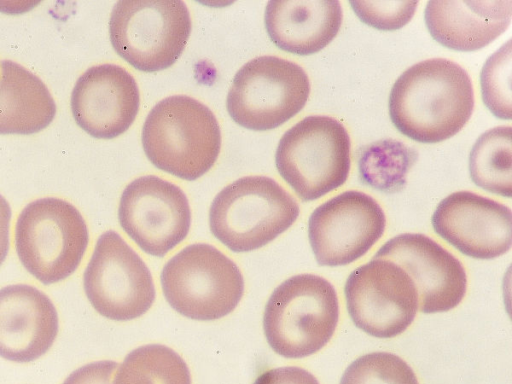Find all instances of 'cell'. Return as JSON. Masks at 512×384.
I'll return each mask as SVG.
<instances>
[{"label": "cell", "mask_w": 512, "mask_h": 384, "mask_svg": "<svg viewBox=\"0 0 512 384\" xmlns=\"http://www.w3.org/2000/svg\"><path fill=\"white\" fill-rule=\"evenodd\" d=\"M264 20L278 48L305 56L319 52L336 37L342 8L338 0H271Z\"/></svg>", "instance_id": "cell-19"}, {"label": "cell", "mask_w": 512, "mask_h": 384, "mask_svg": "<svg viewBox=\"0 0 512 384\" xmlns=\"http://www.w3.org/2000/svg\"><path fill=\"white\" fill-rule=\"evenodd\" d=\"M113 384H191L186 362L171 348L148 344L132 350L125 357Z\"/></svg>", "instance_id": "cell-23"}, {"label": "cell", "mask_w": 512, "mask_h": 384, "mask_svg": "<svg viewBox=\"0 0 512 384\" xmlns=\"http://www.w3.org/2000/svg\"><path fill=\"white\" fill-rule=\"evenodd\" d=\"M253 384H319V382L307 370L296 366H287L262 373Z\"/></svg>", "instance_id": "cell-28"}, {"label": "cell", "mask_w": 512, "mask_h": 384, "mask_svg": "<svg viewBox=\"0 0 512 384\" xmlns=\"http://www.w3.org/2000/svg\"><path fill=\"white\" fill-rule=\"evenodd\" d=\"M511 39L485 62L480 73L482 100L497 118L511 119Z\"/></svg>", "instance_id": "cell-25"}, {"label": "cell", "mask_w": 512, "mask_h": 384, "mask_svg": "<svg viewBox=\"0 0 512 384\" xmlns=\"http://www.w3.org/2000/svg\"><path fill=\"white\" fill-rule=\"evenodd\" d=\"M83 285L93 308L111 320L138 318L150 309L155 300L150 270L113 230L98 238L84 271Z\"/></svg>", "instance_id": "cell-10"}, {"label": "cell", "mask_w": 512, "mask_h": 384, "mask_svg": "<svg viewBox=\"0 0 512 384\" xmlns=\"http://www.w3.org/2000/svg\"><path fill=\"white\" fill-rule=\"evenodd\" d=\"M118 366L110 360L88 363L73 371L62 384H113Z\"/></svg>", "instance_id": "cell-27"}, {"label": "cell", "mask_w": 512, "mask_h": 384, "mask_svg": "<svg viewBox=\"0 0 512 384\" xmlns=\"http://www.w3.org/2000/svg\"><path fill=\"white\" fill-rule=\"evenodd\" d=\"M11 215L8 201L0 194V265L6 259L9 250Z\"/></svg>", "instance_id": "cell-29"}, {"label": "cell", "mask_w": 512, "mask_h": 384, "mask_svg": "<svg viewBox=\"0 0 512 384\" xmlns=\"http://www.w3.org/2000/svg\"><path fill=\"white\" fill-rule=\"evenodd\" d=\"M294 197L267 176H247L225 186L209 211L212 234L234 252L261 248L296 221Z\"/></svg>", "instance_id": "cell-4"}, {"label": "cell", "mask_w": 512, "mask_h": 384, "mask_svg": "<svg viewBox=\"0 0 512 384\" xmlns=\"http://www.w3.org/2000/svg\"><path fill=\"white\" fill-rule=\"evenodd\" d=\"M350 149V136L341 122L326 115H312L283 134L275 164L298 197L312 201L346 182Z\"/></svg>", "instance_id": "cell-5"}, {"label": "cell", "mask_w": 512, "mask_h": 384, "mask_svg": "<svg viewBox=\"0 0 512 384\" xmlns=\"http://www.w3.org/2000/svg\"><path fill=\"white\" fill-rule=\"evenodd\" d=\"M139 104L134 77L115 64L87 69L71 94V110L77 125L99 139H112L124 133L134 122Z\"/></svg>", "instance_id": "cell-16"}, {"label": "cell", "mask_w": 512, "mask_h": 384, "mask_svg": "<svg viewBox=\"0 0 512 384\" xmlns=\"http://www.w3.org/2000/svg\"><path fill=\"white\" fill-rule=\"evenodd\" d=\"M385 227V213L378 202L366 193L348 190L311 213L308 237L317 263L335 267L365 255Z\"/></svg>", "instance_id": "cell-12"}, {"label": "cell", "mask_w": 512, "mask_h": 384, "mask_svg": "<svg viewBox=\"0 0 512 384\" xmlns=\"http://www.w3.org/2000/svg\"><path fill=\"white\" fill-rule=\"evenodd\" d=\"M374 258L388 259L413 280L421 312L455 308L464 298L467 275L462 263L443 246L419 233H403L386 242Z\"/></svg>", "instance_id": "cell-14"}, {"label": "cell", "mask_w": 512, "mask_h": 384, "mask_svg": "<svg viewBox=\"0 0 512 384\" xmlns=\"http://www.w3.org/2000/svg\"><path fill=\"white\" fill-rule=\"evenodd\" d=\"M165 299L181 315L199 321L220 319L232 312L244 292L238 266L224 253L205 243L191 244L163 267Z\"/></svg>", "instance_id": "cell-7"}, {"label": "cell", "mask_w": 512, "mask_h": 384, "mask_svg": "<svg viewBox=\"0 0 512 384\" xmlns=\"http://www.w3.org/2000/svg\"><path fill=\"white\" fill-rule=\"evenodd\" d=\"M142 146L158 169L193 181L212 168L221 148V131L202 102L173 95L159 101L142 128Z\"/></svg>", "instance_id": "cell-2"}, {"label": "cell", "mask_w": 512, "mask_h": 384, "mask_svg": "<svg viewBox=\"0 0 512 384\" xmlns=\"http://www.w3.org/2000/svg\"><path fill=\"white\" fill-rule=\"evenodd\" d=\"M191 27L182 0H120L110 15L109 35L116 53L130 65L157 72L179 59Z\"/></svg>", "instance_id": "cell-8"}, {"label": "cell", "mask_w": 512, "mask_h": 384, "mask_svg": "<svg viewBox=\"0 0 512 384\" xmlns=\"http://www.w3.org/2000/svg\"><path fill=\"white\" fill-rule=\"evenodd\" d=\"M59 321L50 298L27 284L0 289V356L24 363L44 355L58 334Z\"/></svg>", "instance_id": "cell-17"}, {"label": "cell", "mask_w": 512, "mask_h": 384, "mask_svg": "<svg viewBox=\"0 0 512 384\" xmlns=\"http://www.w3.org/2000/svg\"><path fill=\"white\" fill-rule=\"evenodd\" d=\"M344 293L353 323L377 338L403 333L415 319L418 293L411 277L388 259L373 258L348 276Z\"/></svg>", "instance_id": "cell-11"}, {"label": "cell", "mask_w": 512, "mask_h": 384, "mask_svg": "<svg viewBox=\"0 0 512 384\" xmlns=\"http://www.w3.org/2000/svg\"><path fill=\"white\" fill-rule=\"evenodd\" d=\"M511 0L428 1L424 19L432 38L456 51H476L509 27Z\"/></svg>", "instance_id": "cell-18"}, {"label": "cell", "mask_w": 512, "mask_h": 384, "mask_svg": "<svg viewBox=\"0 0 512 384\" xmlns=\"http://www.w3.org/2000/svg\"><path fill=\"white\" fill-rule=\"evenodd\" d=\"M334 286L314 274H299L282 282L269 297L263 316L270 347L285 358H303L322 349L339 320Z\"/></svg>", "instance_id": "cell-3"}, {"label": "cell", "mask_w": 512, "mask_h": 384, "mask_svg": "<svg viewBox=\"0 0 512 384\" xmlns=\"http://www.w3.org/2000/svg\"><path fill=\"white\" fill-rule=\"evenodd\" d=\"M474 109L472 81L459 64L445 58L418 62L395 81L389 114L395 127L421 143H438L456 135Z\"/></svg>", "instance_id": "cell-1"}, {"label": "cell", "mask_w": 512, "mask_h": 384, "mask_svg": "<svg viewBox=\"0 0 512 384\" xmlns=\"http://www.w3.org/2000/svg\"><path fill=\"white\" fill-rule=\"evenodd\" d=\"M418 1H356L349 0L358 18L365 24L383 31L397 30L413 17Z\"/></svg>", "instance_id": "cell-26"}, {"label": "cell", "mask_w": 512, "mask_h": 384, "mask_svg": "<svg viewBox=\"0 0 512 384\" xmlns=\"http://www.w3.org/2000/svg\"><path fill=\"white\" fill-rule=\"evenodd\" d=\"M0 68V134L29 135L46 128L56 114L47 86L11 60H2Z\"/></svg>", "instance_id": "cell-20"}, {"label": "cell", "mask_w": 512, "mask_h": 384, "mask_svg": "<svg viewBox=\"0 0 512 384\" xmlns=\"http://www.w3.org/2000/svg\"><path fill=\"white\" fill-rule=\"evenodd\" d=\"M89 233L79 210L66 200L41 198L27 204L15 225L16 252L24 268L48 285L76 271Z\"/></svg>", "instance_id": "cell-6"}, {"label": "cell", "mask_w": 512, "mask_h": 384, "mask_svg": "<svg viewBox=\"0 0 512 384\" xmlns=\"http://www.w3.org/2000/svg\"><path fill=\"white\" fill-rule=\"evenodd\" d=\"M309 94L310 81L301 66L277 56H259L236 72L226 107L238 125L265 131L300 112Z\"/></svg>", "instance_id": "cell-9"}, {"label": "cell", "mask_w": 512, "mask_h": 384, "mask_svg": "<svg viewBox=\"0 0 512 384\" xmlns=\"http://www.w3.org/2000/svg\"><path fill=\"white\" fill-rule=\"evenodd\" d=\"M340 384H419L412 368L389 352H372L354 360Z\"/></svg>", "instance_id": "cell-24"}, {"label": "cell", "mask_w": 512, "mask_h": 384, "mask_svg": "<svg viewBox=\"0 0 512 384\" xmlns=\"http://www.w3.org/2000/svg\"><path fill=\"white\" fill-rule=\"evenodd\" d=\"M416 160V151L401 141L384 139L370 143L359 150L360 179L364 184L382 192L400 191Z\"/></svg>", "instance_id": "cell-22"}, {"label": "cell", "mask_w": 512, "mask_h": 384, "mask_svg": "<svg viewBox=\"0 0 512 384\" xmlns=\"http://www.w3.org/2000/svg\"><path fill=\"white\" fill-rule=\"evenodd\" d=\"M510 125L485 131L474 143L469 156L470 177L478 187L503 197H511Z\"/></svg>", "instance_id": "cell-21"}, {"label": "cell", "mask_w": 512, "mask_h": 384, "mask_svg": "<svg viewBox=\"0 0 512 384\" xmlns=\"http://www.w3.org/2000/svg\"><path fill=\"white\" fill-rule=\"evenodd\" d=\"M431 222L441 238L472 258L494 259L511 248V209L471 191H457L441 200Z\"/></svg>", "instance_id": "cell-15"}, {"label": "cell", "mask_w": 512, "mask_h": 384, "mask_svg": "<svg viewBox=\"0 0 512 384\" xmlns=\"http://www.w3.org/2000/svg\"><path fill=\"white\" fill-rule=\"evenodd\" d=\"M118 219L122 229L145 253L163 257L188 235L191 210L180 187L148 175L125 187Z\"/></svg>", "instance_id": "cell-13"}]
</instances>
